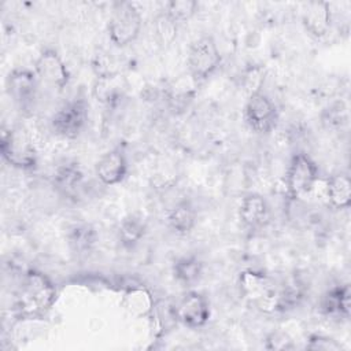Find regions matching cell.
Instances as JSON below:
<instances>
[{
    "instance_id": "obj_9",
    "label": "cell",
    "mask_w": 351,
    "mask_h": 351,
    "mask_svg": "<svg viewBox=\"0 0 351 351\" xmlns=\"http://www.w3.org/2000/svg\"><path fill=\"white\" fill-rule=\"evenodd\" d=\"M174 318L189 329L203 328L211 315L208 299L197 292L188 291L174 306Z\"/></svg>"
},
{
    "instance_id": "obj_10",
    "label": "cell",
    "mask_w": 351,
    "mask_h": 351,
    "mask_svg": "<svg viewBox=\"0 0 351 351\" xmlns=\"http://www.w3.org/2000/svg\"><path fill=\"white\" fill-rule=\"evenodd\" d=\"M38 78L34 70L26 67L12 69L5 78V89L12 101L22 110L33 106L37 97Z\"/></svg>"
},
{
    "instance_id": "obj_12",
    "label": "cell",
    "mask_w": 351,
    "mask_h": 351,
    "mask_svg": "<svg viewBox=\"0 0 351 351\" xmlns=\"http://www.w3.org/2000/svg\"><path fill=\"white\" fill-rule=\"evenodd\" d=\"M239 219L244 228L259 230L270 219V207L267 200L259 193H247L239 206Z\"/></svg>"
},
{
    "instance_id": "obj_18",
    "label": "cell",
    "mask_w": 351,
    "mask_h": 351,
    "mask_svg": "<svg viewBox=\"0 0 351 351\" xmlns=\"http://www.w3.org/2000/svg\"><path fill=\"white\" fill-rule=\"evenodd\" d=\"M84 173L78 163L66 162L58 166L52 174L51 182L53 188L64 196H74L82 185Z\"/></svg>"
},
{
    "instance_id": "obj_7",
    "label": "cell",
    "mask_w": 351,
    "mask_h": 351,
    "mask_svg": "<svg viewBox=\"0 0 351 351\" xmlns=\"http://www.w3.org/2000/svg\"><path fill=\"white\" fill-rule=\"evenodd\" d=\"M243 118L252 132L263 134L277 126L278 110L265 92L256 90L250 93L243 108Z\"/></svg>"
},
{
    "instance_id": "obj_14",
    "label": "cell",
    "mask_w": 351,
    "mask_h": 351,
    "mask_svg": "<svg viewBox=\"0 0 351 351\" xmlns=\"http://www.w3.org/2000/svg\"><path fill=\"white\" fill-rule=\"evenodd\" d=\"M302 23L311 37H325L329 33L332 25L330 5L326 1L307 3L302 12Z\"/></svg>"
},
{
    "instance_id": "obj_26",
    "label": "cell",
    "mask_w": 351,
    "mask_h": 351,
    "mask_svg": "<svg viewBox=\"0 0 351 351\" xmlns=\"http://www.w3.org/2000/svg\"><path fill=\"white\" fill-rule=\"evenodd\" d=\"M322 122L328 128H340L347 122V107L341 103H335L324 110Z\"/></svg>"
},
{
    "instance_id": "obj_1",
    "label": "cell",
    "mask_w": 351,
    "mask_h": 351,
    "mask_svg": "<svg viewBox=\"0 0 351 351\" xmlns=\"http://www.w3.org/2000/svg\"><path fill=\"white\" fill-rule=\"evenodd\" d=\"M58 291L53 281L37 269H29L18 285L14 299V313L19 319L44 317L55 304Z\"/></svg>"
},
{
    "instance_id": "obj_8",
    "label": "cell",
    "mask_w": 351,
    "mask_h": 351,
    "mask_svg": "<svg viewBox=\"0 0 351 351\" xmlns=\"http://www.w3.org/2000/svg\"><path fill=\"white\" fill-rule=\"evenodd\" d=\"M33 70L41 82L58 90H63L71 78L66 62L53 48H44L38 53L34 60Z\"/></svg>"
},
{
    "instance_id": "obj_13",
    "label": "cell",
    "mask_w": 351,
    "mask_h": 351,
    "mask_svg": "<svg viewBox=\"0 0 351 351\" xmlns=\"http://www.w3.org/2000/svg\"><path fill=\"white\" fill-rule=\"evenodd\" d=\"M125 93L122 75L117 71L97 74L92 85V96L95 100L108 108L119 104Z\"/></svg>"
},
{
    "instance_id": "obj_24",
    "label": "cell",
    "mask_w": 351,
    "mask_h": 351,
    "mask_svg": "<svg viewBox=\"0 0 351 351\" xmlns=\"http://www.w3.org/2000/svg\"><path fill=\"white\" fill-rule=\"evenodd\" d=\"M199 4L193 0H171L166 3L165 12L178 25L189 21L197 11Z\"/></svg>"
},
{
    "instance_id": "obj_25",
    "label": "cell",
    "mask_w": 351,
    "mask_h": 351,
    "mask_svg": "<svg viewBox=\"0 0 351 351\" xmlns=\"http://www.w3.org/2000/svg\"><path fill=\"white\" fill-rule=\"evenodd\" d=\"M154 29H155V34L159 40V44L170 45L174 41V38L177 37L178 23L176 21H173L165 11H162L155 16Z\"/></svg>"
},
{
    "instance_id": "obj_27",
    "label": "cell",
    "mask_w": 351,
    "mask_h": 351,
    "mask_svg": "<svg viewBox=\"0 0 351 351\" xmlns=\"http://www.w3.org/2000/svg\"><path fill=\"white\" fill-rule=\"evenodd\" d=\"M306 348L308 350H322V351H333V350H343L341 343L336 339L322 335V333H311L307 339Z\"/></svg>"
},
{
    "instance_id": "obj_6",
    "label": "cell",
    "mask_w": 351,
    "mask_h": 351,
    "mask_svg": "<svg viewBox=\"0 0 351 351\" xmlns=\"http://www.w3.org/2000/svg\"><path fill=\"white\" fill-rule=\"evenodd\" d=\"M88 103L82 97L63 103L51 117V130L63 138H77L88 121Z\"/></svg>"
},
{
    "instance_id": "obj_22",
    "label": "cell",
    "mask_w": 351,
    "mask_h": 351,
    "mask_svg": "<svg viewBox=\"0 0 351 351\" xmlns=\"http://www.w3.org/2000/svg\"><path fill=\"white\" fill-rule=\"evenodd\" d=\"M147 233V223L138 215H128L125 217L117 230L118 241L125 250H133L145 236Z\"/></svg>"
},
{
    "instance_id": "obj_17",
    "label": "cell",
    "mask_w": 351,
    "mask_h": 351,
    "mask_svg": "<svg viewBox=\"0 0 351 351\" xmlns=\"http://www.w3.org/2000/svg\"><path fill=\"white\" fill-rule=\"evenodd\" d=\"M166 221L169 228L178 236L189 234L197 222V211L191 200L182 199L169 208Z\"/></svg>"
},
{
    "instance_id": "obj_2",
    "label": "cell",
    "mask_w": 351,
    "mask_h": 351,
    "mask_svg": "<svg viewBox=\"0 0 351 351\" xmlns=\"http://www.w3.org/2000/svg\"><path fill=\"white\" fill-rule=\"evenodd\" d=\"M0 152L4 162L14 169L32 171L38 166L36 145L23 126H14L3 130Z\"/></svg>"
},
{
    "instance_id": "obj_15",
    "label": "cell",
    "mask_w": 351,
    "mask_h": 351,
    "mask_svg": "<svg viewBox=\"0 0 351 351\" xmlns=\"http://www.w3.org/2000/svg\"><path fill=\"white\" fill-rule=\"evenodd\" d=\"M319 311L326 317L348 318L351 308V291L348 284L329 288L319 300Z\"/></svg>"
},
{
    "instance_id": "obj_21",
    "label": "cell",
    "mask_w": 351,
    "mask_h": 351,
    "mask_svg": "<svg viewBox=\"0 0 351 351\" xmlns=\"http://www.w3.org/2000/svg\"><path fill=\"white\" fill-rule=\"evenodd\" d=\"M203 270H204L203 261L193 254L182 255L177 258L173 263L174 278L185 287H191L196 284L202 278Z\"/></svg>"
},
{
    "instance_id": "obj_28",
    "label": "cell",
    "mask_w": 351,
    "mask_h": 351,
    "mask_svg": "<svg viewBox=\"0 0 351 351\" xmlns=\"http://www.w3.org/2000/svg\"><path fill=\"white\" fill-rule=\"evenodd\" d=\"M265 347L267 350H292L296 346L293 344V340L282 332H273L266 337Z\"/></svg>"
},
{
    "instance_id": "obj_3",
    "label": "cell",
    "mask_w": 351,
    "mask_h": 351,
    "mask_svg": "<svg viewBox=\"0 0 351 351\" xmlns=\"http://www.w3.org/2000/svg\"><path fill=\"white\" fill-rule=\"evenodd\" d=\"M143 16L140 10L132 1H118L112 5L108 19V38L118 47L123 48L132 44L140 34Z\"/></svg>"
},
{
    "instance_id": "obj_11",
    "label": "cell",
    "mask_w": 351,
    "mask_h": 351,
    "mask_svg": "<svg viewBox=\"0 0 351 351\" xmlns=\"http://www.w3.org/2000/svg\"><path fill=\"white\" fill-rule=\"evenodd\" d=\"M129 170V163L123 148L115 147L104 152L95 165V174L97 180L106 185L112 186L121 184Z\"/></svg>"
},
{
    "instance_id": "obj_16",
    "label": "cell",
    "mask_w": 351,
    "mask_h": 351,
    "mask_svg": "<svg viewBox=\"0 0 351 351\" xmlns=\"http://www.w3.org/2000/svg\"><path fill=\"white\" fill-rule=\"evenodd\" d=\"M239 288L244 298L259 303V306L267 299V296L273 291L269 277L265 273L252 269H247L240 273Z\"/></svg>"
},
{
    "instance_id": "obj_19",
    "label": "cell",
    "mask_w": 351,
    "mask_h": 351,
    "mask_svg": "<svg viewBox=\"0 0 351 351\" xmlns=\"http://www.w3.org/2000/svg\"><path fill=\"white\" fill-rule=\"evenodd\" d=\"M326 199L335 210H344L351 206V181L346 173L332 174L326 180Z\"/></svg>"
},
{
    "instance_id": "obj_20",
    "label": "cell",
    "mask_w": 351,
    "mask_h": 351,
    "mask_svg": "<svg viewBox=\"0 0 351 351\" xmlns=\"http://www.w3.org/2000/svg\"><path fill=\"white\" fill-rule=\"evenodd\" d=\"M97 240L96 229L86 222H77L67 229L66 241L70 250L78 255L88 254L92 251Z\"/></svg>"
},
{
    "instance_id": "obj_4",
    "label": "cell",
    "mask_w": 351,
    "mask_h": 351,
    "mask_svg": "<svg viewBox=\"0 0 351 351\" xmlns=\"http://www.w3.org/2000/svg\"><path fill=\"white\" fill-rule=\"evenodd\" d=\"M222 62L221 52L218 49L217 41L210 34H203L196 38L186 55V66L191 78L195 82L204 81L211 77Z\"/></svg>"
},
{
    "instance_id": "obj_5",
    "label": "cell",
    "mask_w": 351,
    "mask_h": 351,
    "mask_svg": "<svg viewBox=\"0 0 351 351\" xmlns=\"http://www.w3.org/2000/svg\"><path fill=\"white\" fill-rule=\"evenodd\" d=\"M318 177L319 169L307 154H293L285 171V184L289 196L299 199L308 195L314 189Z\"/></svg>"
},
{
    "instance_id": "obj_23",
    "label": "cell",
    "mask_w": 351,
    "mask_h": 351,
    "mask_svg": "<svg viewBox=\"0 0 351 351\" xmlns=\"http://www.w3.org/2000/svg\"><path fill=\"white\" fill-rule=\"evenodd\" d=\"M121 304L129 314L145 317L152 311L154 298L145 287H130L123 293Z\"/></svg>"
}]
</instances>
